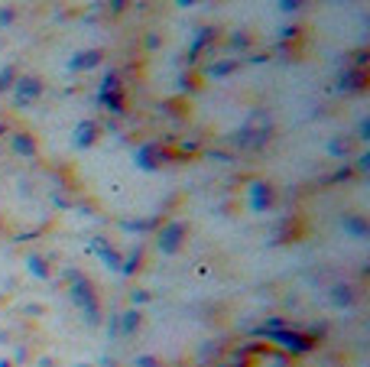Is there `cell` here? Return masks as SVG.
<instances>
[{
  "label": "cell",
  "instance_id": "obj_5",
  "mask_svg": "<svg viewBox=\"0 0 370 367\" xmlns=\"http://www.w3.org/2000/svg\"><path fill=\"white\" fill-rule=\"evenodd\" d=\"M78 367H88V364H78Z\"/></svg>",
  "mask_w": 370,
  "mask_h": 367
},
{
  "label": "cell",
  "instance_id": "obj_3",
  "mask_svg": "<svg viewBox=\"0 0 370 367\" xmlns=\"http://www.w3.org/2000/svg\"><path fill=\"white\" fill-rule=\"evenodd\" d=\"M136 322H140V318H134V312H130V316H127V322H124V332H134Z\"/></svg>",
  "mask_w": 370,
  "mask_h": 367
},
{
  "label": "cell",
  "instance_id": "obj_2",
  "mask_svg": "<svg viewBox=\"0 0 370 367\" xmlns=\"http://www.w3.org/2000/svg\"><path fill=\"white\" fill-rule=\"evenodd\" d=\"M345 228H347V231H354L357 238H364V231H367V228H364V221H357V218H347Z\"/></svg>",
  "mask_w": 370,
  "mask_h": 367
},
{
  "label": "cell",
  "instance_id": "obj_4",
  "mask_svg": "<svg viewBox=\"0 0 370 367\" xmlns=\"http://www.w3.org/2000/svg\"><path fill=\"white\" fill-rule=\"evenodd\" d=\"M136 367H156V358H136Z\"/></svg>",
  "mask_w": 370,
  "mask_h": 367
},
{
  "label": "cell",
  "instance_id": "obj_1",
  "mask_svg": "<svg viewBox=\"0 0 370 367\" xmlns=\"http://www.w3.org/2000/svg\"><path fill=\"white\" fill-rule=\"evenodd\" d=\"M179 234H182V224H172V228L166 231V238H162V247H166V250H176V247H179Z\"/></svg>",
  "mask_w": 370,
  "mask_h": 367
}]
</instances>
